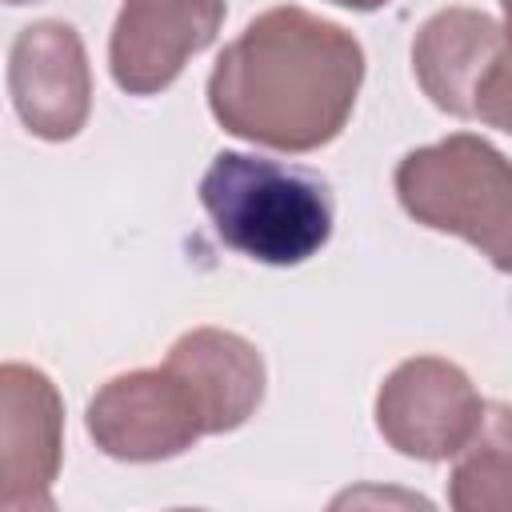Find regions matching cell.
Returning a JSON list of instances; mask_svg holds the SVG:
<instances>
[{
  "label": "cell",
  "instance_id": "obj_2",
  "mask_svg": "<svg viewBox=\"0 0 512 512\" xmlns=\"http://www.w3.org/2000/svg\"><path fill=\"white\" fill-rule=\"evenodd\" d=\"M200 204L232 252L272 268L312 260L336 220L324 176L252 152H216L200 176Z\"/></svg>",
  "mask_w": 512,
  "mask_h": 512
},
{
  "label": "cell",
  "instance_id": "obj_12",
  "mask_svg": "<svg viewBox=\"0 0 512 512\" xmlns=\"http://www.w3.org/2000/svg\"><path fill=\"white\" fill-rule=\"evenodd\" d=\"M332 4H340V8H352V12H376V8H384L388 0H332Z\"/></svg>",
  "mask_w": 512,
  "mask_h": 512
},
{
  "label": "cell",
  "instance_id": "obj_3",
  "mask_svg": "<svg viewBox=\"0 0 512 512\" xmlns=\"http://www.w3.org/2000/svg\"><path fill=\"white\" fill-rule=\"evenodd\" d=\"M400 208L432 228L468 240L496 272L512 256V172L504 152L472 132H452L436 144L412 148L396 164Z\"/></svg>",
  "mask_w": 512,
  "mask_h": 512
},
{
  "label": "cell",
  "instance_id": "obj_1",
  "mask_svg": "<svg viewBox=\"0 0 512 512\" xmlns=\"http://www.w3.org/2000/svg\"><path fill=\"white\" fill-rule=\"evenodd\" d=\"M364 84L360 40L308 8L276 4L216 56L208 108L216 124L272 152H316L352 120Z\"/></svg>",
  "mask_w": 512,
  "mask_h": 512
},
{
  "label": "cell",
  "instance_id": "obj_9",
  "mask_svg": "<svg viewBox=\"0 0 512 512\" xmlns=\"http://www.w3.org/2000/svg\"><path fill=\"white\" fill-rule=\"evenodd\" d=\"M224 0H124L108 36V72L128 96H156L176 84L224 24Z\"/></svg>",
  "mask_w": 512,
  "mask_h": 512
},
{
  "label": "cell",
  "instance_id": "obj_7",
  "mask_svg": "<svg viewBox=\"0 0 512 512\" xmlns=\"http://www.w3.org/2000/svg\"><path fill=\"white\" fill-rule=\"evenodd\" d=\"M64 464V400L52 376L24 360L0 364V512L52 508Z\"/></svg>",
  "mask_w": 512,
  "mask_h": 512
},
{
  "label": "cell",
  "instance_id": "obj_6",
  "mask_svg": "<svg viewBox=\"0 0 512 512\" xmlns=\"http://www.w3.org/2000/svg\"><path fill=\"white\" fill-rule=\"evenodd\" d=\"M96 448L124 464H156L188 452L204 432V412L168 364L132 368L96 388L84 412Z\"/></svg>",
  "mask_w": 512,
  "mask_h": 512
},
{
  "label": "cell",
  "instance_id": "obj_13",
  "mask_svg": "<svg viewBox=\"0 0 512 512\" xmlns=\"http://www.w3.org/2000/svg\"><path fill=\"white\" fill-rule=\"evenodd\" d=\"M0 4H36V0H0Z\"/></svg>",
  "mask_w": 512,
  "mask_h": 512
},
{
  "label": "cell",
  "instance_id": "obj_4",
  "mask_svg": "<svg viewBox=\"0 0 512 512\" xmlns=\"http://www.w3.org/2000/svg\"><path fill=\"white\" fill-rule=\"evenodd\" d=\"M412 72L440 112L508 128V36L496 16L476 8L432 12L412 40Z\"/></svg>",
  "mask_w": 512,
  "mask_h": 512
},
{
  "label": "cell",
  "instance_id": "obj_5",
  "mask_svg": "<svg viewBox=\"0 0 512 512\" xmlns=\"http://www.w3.org/2000/svg\"><path fill=\"white\" fill-rule=\"evenodd\" d=\"M484 396L444 356L400 360L376 392V432L408 460H452L484 424Z\"/></svg>",
  "mask_w": 512,
  "mask_h": 512
},
{
  "label": "cell",
  "instance_id": "obj_8",
  "mask_svg": "<svg viewBox=\"0 0 512 512\" xmlns=\"http://www.w3.org/2000/svg\"><path fill=\"white\" fill-rule=\"evenodd\" d=\"M8 96L20 124L52 144L80 136L92 112L84 40L64 20H32L8 48Z\"/></svg>",
  "mask_w": 512,
  "mask_h": 512
},
{
  "label": "cell",
  "instance_id": "obj_11",
  "mask_svg": "<svg viewBox=\"0 0 512 512\" xmlns=\"http://www.w3.org/2000/svg\"><path fill=\"white\" fill-rule=\"evenodd\" d=\"M508 408L488 404L476 436L452 456L448 504L456 512H504L508 508Z\"/></svg>",
  "mask_w": 512,
  "mask_h": 512
},
{
  "label": "cell",
  "instance_id": "obj_10",
  "mask_svg": "<svg viewBox=\"0 0 512 512\" xmlns=\"http://www.w3.org/2000/svg\"><path fill=\"white\" fill-rule=\"evenodd\" d=\"M164 364L176 368L192 388L208 436L244 428L264 400V356L240 332L212 324L192 328L168 348Z\"/></svg>",
  "mask_w": 512,
  "mask_h": 512
}]
</instances>
